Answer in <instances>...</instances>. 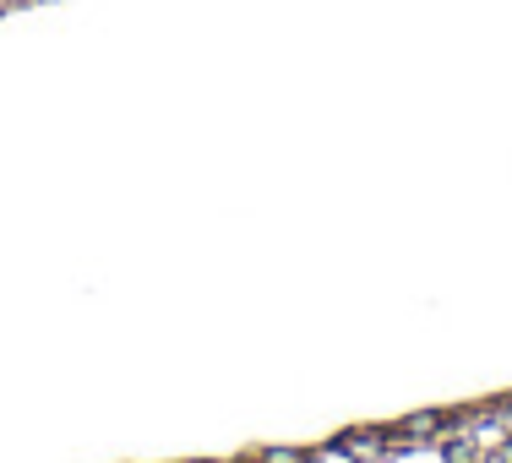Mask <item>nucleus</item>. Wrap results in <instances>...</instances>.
<instances>
[{
	"label": "nucleus",
	"mask_w": 512,
	"mask_h": 463,
	"mask_svg": "<svg viewBox=\"0 0 512 463\" xmlns=\"http://www.w3.org/2000/svg\"><path fill=\"white\" fill-rule=\"evenodd\" d=\"M502 463H512V442H507V453H502Z\"/></svg>",
	"instance_id": "obj_1"
}]
</instances>
